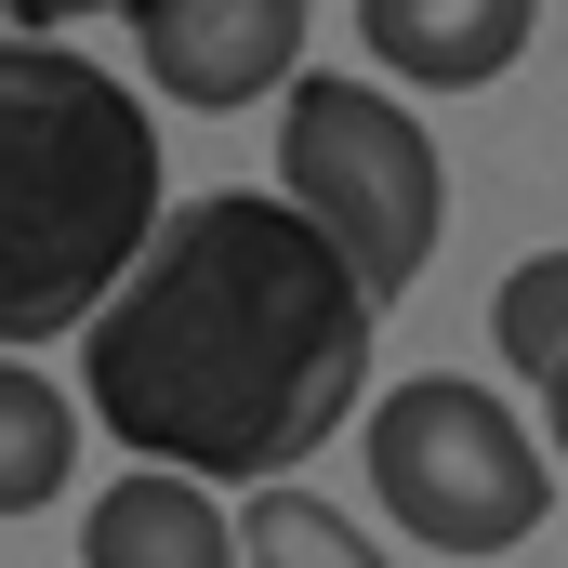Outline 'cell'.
Masks as SVG:
<instances>
[{
  "label": "cell",
  "mask_w": 568,
  "mask_h": 568,
  "mask_svg": "<svg viewBox=\"0 0 568 568\" xmlns=\"http://www.w3.org/2000/svg\"><path fill=\"white\" fill-rule=\"evenodd\" d=\"M371 291L357 265L265 185H212L159 212L133 278L80 317V397L133 463L265 489L317 463L371 384Z\"/></svg>",
  "instance_id": "1"
},
{
  "label": "cell",
  "mask_w": 568,
  "mask_h": 568,
  "mask_svg": "<svg viewBox=\"0 0 568 568\" xmlns=\"http://www.w3.org/2000/svg\"><path fill=\"white\" fill-rule=\"evenodd\" d=\"M159 239V133L67 40L0 27V357L80 331Z\"/></svg>",
  "instance_id": "2"
},
{
  "label": "cell",
  "mask_w": 568,
  "mask_h": 568,
  "mask_svg": "<svg viewBox=\"0 0 568 568\" xmlns=\"http://www.w3.org/2000/svg\"><path fill=\"white\" fill-rule=\"evenodd\" d=\"M278 199L357 265L371 304L436 265V225H449V172H436V133L384 93V80H344V67H291L278 80Z\"/></svg>",
  "instance_id": "3"
},
{
  "label": "cell",
  "mask_w": 568,
  "mask_h": 568,
  "mask_svg": "<svg viewBox=\"0 0 568 568\" xmlns=\"http://www.w3.org/2000/svg\"><path fill=\"white\" fill-rule=\"evenodd\" d=\"M371 503H384L424 556H503V542L542 529L556 463H542V436L516 424L489 384L410 371V384L371 410Z\"/></svg>",
  "instance_id": "4"
},
{
  "label": "cell",
  "mask_w": 568,
  "mask_h": 568,
  "mask_svg": "<svg viewBox=\"0 0 568 568\" xmlns=\"http://www.w3.org/2000/svg\"><path fill=\"white\" fill-rule=\"evenodd\" d=\"M133 53L172 106H252L304 53V0H133Z\"/></svg>",
  "instance_id": "5"
},
{
  "label": "cell",
  "mask_w": 568,
  "mask_h": 568,
  "mask_svg": "<svg viewBox=\"0 0 568 568\" xmlns=\"http://www.w3.org/2000/svg\"><path fill=\"white\" fill-rule=\"evenodd\" d=\"M529 27H542V0H357V40H371L397 80H424V93L503 80V67L529 53Z\"/></svg>",
  "instance_id": "6"
},
{
  "label": "cell",
  "mask_w": 568,
  "mask_h": 568,
  "mask_svg": "<svg viewBox=\"0 0 568 568\" xmlns=\"http://www.w3.org/2000/svg\"><path fill=\"white\" fill-rule=\"evenodd\" d=\"M80 568H239V529L212 516V489H199V476L133 463V476L80 516Z\"/></svg>",
  "instance_id": "7"
},
{
  "label": "cell",
  "mask_w": 568,
  "mask_h": 568,
  "mask_svg": "<svg viewBox=\"0 0 568 568\" xmlns=\"http://www.w3.org/2000/svg\"><path fill=\"white\" fill-rule=\"evenodd\" d=\"M67 463H80V410H67V384L27 371V357H0V516H40V503L67 489Z\"/></svg>",
  "instance_id": "8"
},
{
  "label": "cell",
  "mask_w": 568,
  "mask_h": 568,
  "mask_svg": "<svg viewBox=\"0 0 568 568\" xmlns=\"http://www.w3.org/2000/svg\"><path fill=\"white\" fill-rule=\"evenodd\" d=\"M239 556H252V568H397L371 529H357V516H344V503L278 489V476L252 489V516H239Z\"/></svg>",
  "instance_id": "9"
},
{
  "label": "cell",
  "mask_w": 568,
  "mask_h": 568,
  "mask_svg": "<svg viewBox=\"0 0 568 568\" xmlns=\"http://www.w3.org/2000/svg\"><path fill=\"white\" fill-rule=\"evenodd\" d=\"M489 344H503V371H529V384L568 357V252H529L516 278L489 291Z\"/></svg>",
  "instance_id": "10"
},
{
  "label": "cell",
  "mask_w": 568,
  "mask_h": 568,
  "mask_svg": "<svg viewBox=\"0 0 568 568\" xmlns=\"http://www.w3.org/2000/svg\"><path fill=\"white\" fill-rule=\"evenodd\" d=\"M80 13H133V0H0L13 40H53V27H80Z\"/></svg>",
  "instance_id": "11"
},
{
  "label": "cell",
  "mask_w": 568,
  "mask_h": 568,
  "mask_svg": "<svg viewBox=\"0 0 568 568\" xmlns=\"http://www.w3.org/2000/svg\"><path fill=\"white\" fill-rule=\"evenodd\" d=\"M542 436H556V463H568V357L542 371Z\"/></svg>",
  "instance_id": "12"
}]
</instances>
